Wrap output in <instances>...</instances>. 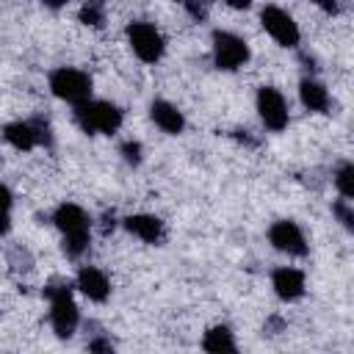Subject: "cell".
Returning a JSON list of instances; mask_svg holds the SVG:
<instances>
[{
    "mask_svg": "<svg viewBox=\"0 0 354 354\" xmlns=\"http://www.w3.org/2000/svg\"><path fill=\"white\" fill-rule=\"evenodd\" d=\"M77 288L91 299V301H105L111 293V282L105 277V271L94 268V266H83L77 271Z\"/></svg>",
    "mask_w": 354,
    "mask_h": 354,
    "instance_id": "12",
    "label": "cell"
},
{
    "mask_svg": "<svg viewBox=\"0 0 354 354\" xmlns=\"http://www.w3.org/2000/svg\"><path fill=\"white\" fill-rule=\"evenodd\" d=\"M122 155L127 163H138L141 160V144L138 141H124L122 144Z\"/></svg>",
    "mask_w": 354,
    "mask_h": 354,
    "instance_id": "21",
    "label": "cell"
},
{
    "mask_svg": "<svg viewBox=\"0 0 354 354\" xmlns=\"http://www.w3.org/2000/svg\"><path fill=\"white\" fill-rule=\"evenodd\" d=\"M299 97H301L304 108H310L315 113H326L329 111V91L324 88V83H318L313 77H304L299 83Z\"/></svg>",
    "mask_w": 354,
    "mask_h": 354,
    "instance_id": "15",
    "label": "cell"
},
{
    "mask_svg": "<svg viewBox=\"0 0 354 354\" xmlns=\"http://www.w3.org/2000/svg\"><path fill=\"white\" fill-rule=\"evenodd\" d=\"M88 3H100V0H88Z\"/></svg>",
    "mask_w": 354,
    "mask_h": 354,
    "instance_id": "27",
    "label": "cell"
},
{
    "mask_svg": "<svg viewBox=\"0 0 354 354\" xmlns=\"http://www.w3.org/2000/svg\"><path fill=\"white\" fill-rule=\"evenodd\" d=\"M268 241H271V246L277 252H285V254H293V257H304L307 254V238H304V232L299 230L296 221L282 218V221L271 224Z\"/></svg>",
    "mask_w": 354,
    "mask_h": 354,
    "instance_id": "8",
    "label": "cell"
},
{
    "mask_svg": "<svg viewBox=\"0 0 354 354\" xmlns=\"http://www.w3.org/2000/svg\"><path fill=\"white\" fill-rule=\"evenodd\" d=\"M260 22L277 44H282V47H296L299 44V25L293 22V17L288 11H282L277 6H266L260 11Z\"/></svg>",
    "mask_w": 354,
    "mask_h": 354,
    "instance_id": "7",
    "label": "cell"
},
{
    "mask_svg": "<svg viewBox=\"0 0 354 354\" xmlns=\"http://www.w3.org/2000/svg\"><path fill=\"white\" fill-rule=\"evenodd\" d=\"M335 213H337V218L343 221V227H354V213H351V207H348V199H340V202H335Z\"/></svg>",
    "mask_w": 354,
    "mask_h": 354,
    "instance_id": "20",
    "label": "cell"
},
{
    "mask_svg": "<svg viewBox=\"0 0 354 354\" xmlns=\"http://www.w3.org/2000/svg\"><path fill=\"white\" fill-rule=\"evenodd\" d=\"M47 299H50V321H53V329L58 337H72L75 329H77V304L72 299V288L69 285H50L47 290Z\"/></svg>",
    "mask_w": 354,
    "mask_h": 354,
    "instance_id": "3",
    "label": "cell"
},
{
    "mask_svg": "<svg viewBox=\"0 0 354 354\" xmlns=\"http://www.w3.org/2000/svg\"><path fill=\"white\" fill-rule=\"evenodd\" d=\"M249 61V44L230 33V30H216L213 33V64L224 72H232Z\"/></svg>",
    "mask_w": 354,
    "mask_h": 354,
    "instance_id": "5",
    "label": "cell"
},
{
    "mask_svg": "<svg viewBox=\"0 0 354 354\" xmlns=\"http://www.w3.org/2000/svg\"><path fill=\"white\" fill-rule=\"evenodd\" d=\"M326 14H337V0H315Z\"/></svg>",
    "mask_w": 354,
    "mask_h": 354,
    "instance_id": "23",
    "label": "cell"
},
{
    "mask_svg": "<svg viewBox=\"0 0 354 354\" xmlns=\"http://www.w3.org/2000/svg\"><path fill=\"white\" fill-rule=\"evenodd\" d=\"M257 111H260V119L268 130H285L288 124V105H285V97L271 88V86H263L257 91Z\"/></svg>",
    "mask_w": 354,
    "mask_h": 354,
    "instance_id": "9",
    "label": "cell"
},
{
    "mask_svg": "<svg viewBox=\"0 0 354 354\" xmlns=\"http://www.w3.org/2000/svg\"><path fill=\"white\" fill-rule=\"evenodd\" d=\"M77 19H80L83 25H91V28H100V25H102V11H100V6H97V3H86V6L80 8V14H77Z\"/></svg>",
    "mask_w": 354,
    "mask_h": 354,
    "instance_id": "19",
    "label": "cell"
},
{
    "mask_svg": "<svg viewBox=\"0 0 354 354\" xmlns=\"http://www.w3.org/2000/svg\"><path fill=\"white\" fill-rule=\"evenodd\" d=\"M44 6H50V8H61L64 3H69V0H41Z\"/></svg>",
    "mask_w": 354,
    "mask_h": 354,
    "instance_id": "26",
    "label": "cell"
},
{
    "mask_svg": "<svg viewBox=\"0 0 354 354\" xmlns=\"http://www.w3.org/2000/svg\"><path fill=\"white\" fill-rule=\"evenodd\" d=\"M149 116H152V122H155L163 133H171V136L183 133V127H185L183 113H180L171 102H166V100H155L152 108H149Z\"/></svg>",
    "mask_w": 354,
    "mask_h": 354,
    "instance_id": "14",
    "label": "cell"
},
{
    "mask_svg": "<svg viewBox=\"0 0 354 354\" xmlns=\"http://www.w3.org/2000/svg\"><path fill=\"white\" fill-rule=\"evenodd\" d=\"M124 227L141 238L144 243H160L163 241V221L158 216H149V213H136V216H127L124 218Z\"/></svg>",
    "mask_w": 354,
    "mask_h": 354,
    "instance_id": "13",
    "label": "cell"
},
{
    "mask_svg": "<svg viewBox=\"0 0 354 354\" xmlns=\"http://www.w3.org/2000/svg\"><path fill=\"white\" fill-rule=\"evenodd\" d=\"M88 348H91V351H111V343H108V340H94Z\"/></svg>",
    "mask_w": 354,
    "mask_h": 354,
    "instance_id": "24",
    "label": "cell"
},
{
    "mask_svg": "<svg viewBox=\"0 0 354 354\" xmlns=\"http://www.w3.org/2000/svg\"><path fill=\"white\" fill-rule=\"evenodd\" d=\"M75 122L83 133H116L122 127V111L105 100H83L75 105Z\"/></svg>",
    "mask_w": 354,
    "mask_h": 354,
    "instance_id": "2",
    "label": "cell"
},
{
    "mask_svg": "<svg viewBox=\"0 0 354 354\" xmlns=\"http://www.w3.org/2000/svg\"><path fill=\"white\" fill-rule=\"evenodd\" d=\"M185 8L194 19H205L207 17V3L205 0H185Z\"/></svg>",
    "mask_w": 354,
    "mask_h": 354,
    "instance_id": "22",
    "label": "cell"
},
{
    "mask_svg": "<svg viewBox=\"0 0 354 354\" xmlns=\"http://www.w3.org/2000/svg\"><path fill=\"white\" fill-rule=\"evenodd\" d=\"M335 185H337V191H340L343 199H351V196H354V166H351V163H343V166L337 169Z\"/></svg>",
    "mask_w": 354,
    "mask_h": 354,
    "instance_id": "17",
    "label": "cell"
},
{
    "mask_svg": "<svg viewBox=\"0 0 354 354\" xmlns=\"http://www.w3.org/2000/svg\"><path fill=\"white\" fill-rule=\"evenodd\" d=\"M271 285H274V293L282 299V301H296L304 296V274L299 268H290V266H282L271 274Z\"/></svg>",
    "mask_w": 354,
    "mask_h": 354,
    "instance_id": "11",
    "label": "cell"
},
{
    "mask_svg": "<svg viewBox=\"0 0 354 354\" xmlns=\"http://www.w3.org/2000/svg\"><path fill=\"white\" fill-rule=\"evenodd\" d=\"M127 41H130L133 53H136L144 64L160 61L163 47H166L160 30H158L155 25H149V22H130V25H127Z\"/></svg>",
    "mask_w": 354,
    "mask_h": 354,
    "instance_id": "6",
    "label": "cell"
},
{
    "mask_svg": "<svg viewBox=\"0 0 354 354\" xmlns=\"http://www.w3.org/2000/svg\"><path fill=\"white\" fill-rule=\"evenodd\" d=\"M11 227V191L0 185V235H6Z\"/></svg>",
    "mask_w": 354,
    "mask_h": 354,
    "instance_id": "18",
    "label": "cell"
},
{
    "mask_svg": "<svg viewBox=\"0 0 354 354\" xmlns=\"http://www.w3.org/2000/svg\"><path fill=\"white\" fill-rule=\"evenodd\" d=\"M53 221L64 238V252L69 257H80L88 249V238H91V221L86 216V210L72 202H64L55 207Z\"/></svg>",
    "mask_w": 354,
    "mask_h": 354,
    "instance_id": "1",
    "label": "cell"
},
{
    "mask_svg": "<svg viewBox=\"0 0 354 354\" xmlns=\"http://www.w3.org/2000/svg\"><path fill=\"white\" fill-rule=\"evenodd\" d=\"M227 6H232V8H249L252 6V0H224Z\"/></svg>",
    "mask_w": 354,
    "mask_h": 354,
    "instance_id": "25",
    "label": "cell"
},
{
    "mask_svg": "<svg viewBox=\"0 0 354 354\" xmlns=\"http://www.w3.org/2000/svg\"><path fill=\"white\" fill-rule=\"evenodd\" d=\"M3 138L14 149H33L36 144L50 141V130L41 122H11V124L3 127Z\"/></svg>",
    "mask_w": 354,
    "mask_h": 354,
    "instance_id": "10",
    "label": "cell"
},
{
    "mask_svg": "<svg viewBox=\"0 0 354 354\" xmlns=\"http://www.w3.org/2000/svg\"><path fill=\"white\" fill-rule=\"evenodd\" d=\"M50 88L58 100H66L72 105L83 102L91 97V77L80 69H72V66H61L50 75Z\"/></svg>",
    "mask_w": 354,
    "mask_h": 354,
    "instance_id": "4",
    "label": "cell"
},
{
    "mask_svg": "<svg viewBox=\"0 0 354 354\" xmlns=\"http://www.w3.org/2000/svg\"><path fill=\"white\" fill-rule=\"evenodd\" d=\"M202 348L205 351H235V340H232V332L227 326H213L205 332V340H202Z\"/></svg>",
    "mask_w": 354,
    "mask_h": 354,
    "instance_id": "16",
    "label": "cell"
}]
</instances>
